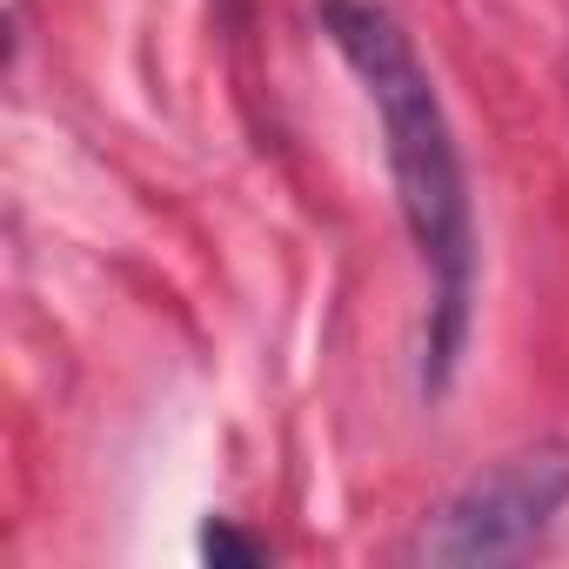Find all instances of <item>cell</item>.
I'll use <instances>...</instances> for the list:
<instances>
[{
  "mask_svg": "<svg viewBox=\"0 0 569 569\" xmlns=\"http://www.w3.org/2000/svg\"><path fill=\"white\" fill-rule=\"evenodd\" d=\"M322 28L342 48V61L362 74L376 114H382V148L396 174L402 221L436 274V322H429V389L449 382L462 322H469V274H476V228H469V194H462V161L449 114L436 101V81L402 34V21L376 0H322Z\"/></svg>",
  "mask_w": 569,
  "mask_h": 569,
  "instance_id": "cell-1",
  "label": "cell"
},
{
  "mask_svg": "<svg viewBox=\"0 0 569 569\" xmlns=\"http://www.w3.org/2000/svg\"><path fill=\"white\" fill-rule=\"evenodd\" d=\"M569 502V449H522L476 476L422 536L429 562H509Z\"/></svg>",
  "mask_w": 569,
  "mask_h": 569,
  "instance_id": "cell-2",
  "label": "cell"
},
{
  "mask_svg": "<svg viewBox=\"0 0 569 569\" xmlns=\"http://www.w3.org/2000/svg\"><path fill=\"white\" fill-rule=\"evenodd\" d=\"M201 549L214 556V562H261V549L254 542H241L228 522H214V529H201Z\"/></svg>",
  "mask_w": 569,
  "mask_h": 569,
  "instance_id": "cell-3",
  "label": "cell"
}]
</instances>
